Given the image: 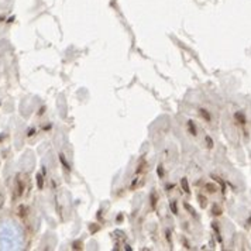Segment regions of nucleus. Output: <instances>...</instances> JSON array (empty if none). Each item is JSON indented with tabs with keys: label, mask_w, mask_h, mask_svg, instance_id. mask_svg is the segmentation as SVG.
Returning a JSON list of instances; mask_svg holds the SVG:
<instances>
[]
</instances>
